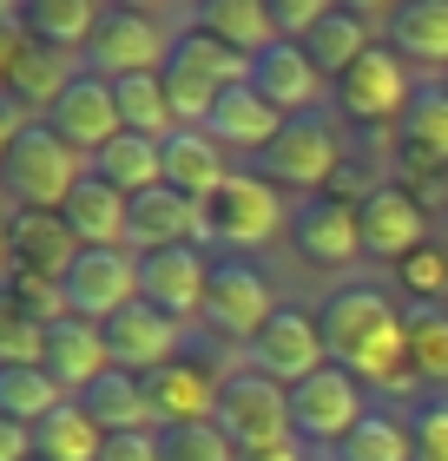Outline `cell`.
I'll list each match as a JSON object with an SVG mask.
<instances>
[{
	"instance_id": "1",
	"label": "cell",
	"mask_w": 448,
	"mask_h": 461,
	"mask_svg": "<svg viewBox=\"0 0 448 461\" xmlns=\"http://www.w3.org/2000/svg\"><path fill=\"white\" fill-rule=\"evenodd\" d=\"M324 349L336 369H350L362 389H382V395H402L416 389V369H409V330H402V303L389 297L382 284H343L330 290L324 310Z\"/></svg>"
},
{
	"instance_id": "2",
	"label": "cell",
	"mask_w": 448,
	"mask_h": 461,
	"mask_svg": "<svg viewBox=\"0 0 448 461\" xmlns=\"http://www.w3.org/2000/svg\"><path fill=\"white\" fill-rule=\"evenodd\" d=\"M87 172H93V158L73 152L47 119H33L27 132H20L14 158L0 165V192H7L20 212H67V198L79 192Z\"/></svg>"
},
{
	"instance_id": "3",
	"label": "cell",
	"mask_w": 448,
	"mask_h": 461,
	"mask_svg": "<svg viewBox=\"0 0 448 461\" xmlns=\"http://www.w3.org/2000/svg\"><path fill=\"white\" fill-rule=\"evenodd\" d=\"M244 79H251V59L244 53H231L224 40H211L198 27H178L172 59H165V99H172V119L178 125H205L211 106H218L231 86H244Z\"/></svg>"
},
{
	"instance_id": "4",
	"label": "cell",
	"mask_w": 448,
	"mask_h": 461,
	"mask_svg": "<svg viewBox=\"0 0 448 461\" xmlns=\"http://www.w3.org/2000/svg\"><path fill=\"white\" fill-rule=\"evenodd\" d=\"M205 230H211V250L244 258V250H264L290 230V204L264 172H231L224 192L205 204Z\"/></svg>"
},
{
	"instance_id": "5",
	"label": "cell",
	"mask_w": 448,
	"mask_h": 461,
	"mask_svg": "<svg viewBox=\"0 0 448 461\" xmlns=\"http://www.w3.org/2000/svg\"><path fill=\"white\" fill-rule=\"evenodd\" d=\"M172 40H178V27H165L159 14H145V7H105L99 27H93V40H87V53H79V67L99 73V79L165 73Z\"/></svg>"
},
{
	"instance_id": "6",
	"label": "cell",
	"mask_w": 448,
	"mask_h": 461,
	"mask_svg": "<svg viewBox=\"0 0 448 461\" xmlns=\"http://www.w3.org/2000/svg\"><path fill=\"white\" fill-rule=\"evenodd\" d=\"M211 422H218V435H224L238 455H264V448H277V442H290V389L244 363V369L224 375L218 415H211Z\"/></svg>"
},
{
	"instance_id": "7",
	"label": "cell",
	"mask_w": 448,
	"mask_h": 461,
	"mask_svg": "<svg viewBox=\"0 0 448 461\" xmlns=\"http://www.w3.org/2000/svg\"><path fill=\"white\" fill-rule=\"evenodd\" d=\"M258 172L277 185V192H304V198H324L336 178H343V139L324 113H304V119H284L277 145L258 158Z\"/></svg>"
},
{
	"instance_id": "8",
	"label": "cell",
	"mask_w": 448,
	"mask_h": 461,
	"mask_svg": "<svg viewBox=\"0 0 448 461\" xmlns=\"http://www.w3.org/2000/svg\"><path fill=\"white\" fill-rule=\"evenodd\" d=\"M362 415H370V389H362L350 369H336V363L316 369L310 383L290 389V435H297L310 455H316V448L336 455V448L350 442V429L362 422Z\"/></svg>"
},
{
	"instance_id": "9",
	"label": "cell",
	"mask_w": 448,
	"mask_h": 461,
	"mask_svg": "<svg viewBox=\"0 0 448 461\" xmlns=\"http://www.w3.org/2000/svg\"><path fill=\"white\" fill-rule=\"evenodd\" d=\"M416 93H422L416 73L402 67V53L389 40H376V47L336 79V106H343L350 125H402V113L416 106Z\"/></svg>"
},
{
	"instance_id": "10",
	"label": "cell",
	"mask_w": 448,
	"mask_h": 461,
	"mask_svg": "<svg viewBox=\"0 0 448 461\" xmlns=\"http://www.w3.org/2000/svg\"><path fill=\"white\" fill-rule=\"evenodd\" d=\"M277 317V290L258 264L244 258H218L211 264V290H205V330L224 343H258V330Z\"/></svg>"
},
{
	"instance_id": "11",
	"label": "cell",
	"mask_w": 448,
	"mask_h": 461,
	"mask_svg": "<svg viewBox=\"0 0 448 461\" xmlns=\"http://www.w3.org/2000/svg\"><path fill=\"white\" fill-rule=\"evenodd\" d=\"M244 363L258 369V375H270V383H284V389L310 383L316 369H330V349H324V323H316V310L277 303V317L258 330V343L244 349Z\"/></svg>"
},
{
	"instance_id": "12",
	"label": "cell",
	"mask_w": 448,
	"mask_h": 461,
	"mask_svg": "<svg viewBox=\"0 0 448 461\" xmlns=\"http://www.w3.org/2000/svg\"><path fill=\"white\" fill-rule=\"evenodd\" d=\"M356 224H362V258H376V264H409L416 250L429 244V212H422V198L402 192V185L362 192Z\"/></svg>"
},
{
	"instance_id": "13",
	"label": "cell",
	"mask_w": 448,
	"mask_h": 461,
	"mask_svg": "<svg viewBox=\"0 0 448 461\" xmlns=\"http://www.w3.org/2000/svg\"><path fill=\"white\" fill-rule=\"evenodd\" d=\"M67 317L79 323H113L119 310L139 303V258L133 250H79V264L67 270Z\"/></svg>"
},
{
	"instance_id": "14",
	"label": "cell",
	"mask_w": 448,
	"mask_h": 461,
	"mask_svg": "<svg viewBox=\"0 0 448 461\" xmlns=\"http://www.w3.org/2000/svg\"><path fill=\"white\" fill-rule=\"evenodd\" d=\"M211 250L198 244H178V250H152L139 258V303H152L159 317H172L178 330L205 310V290H211Z\"/></svg>"
},
{
	"instance_id": "15",
	"label": "cell",
	"mask_w": 448,
	"mask_h": 461,
	"mask_svg": "<svg viewBox=\"0 0 448 461\" xmlns=\"http://www.w3.org/2000/svg\"><path fill=\"white\" fill-rule=\"evenodd\" d=\"M290 244H297V258L316 264V270H350L362 258V224H356V204L343 198H304V204H290Z\"/></svg>"
},
{
	"instance_id": "16",
	"label": "cell",
	"mask_w": 448,
	"mask_h": 461,
	"mask_svg": "<svg viewBox=\"0 0 448 461\" xmlns=\"http://www.w3.org/2000/svg\"><path fill=\"white\" fill-rule=\"evenodd\" d=\"M178 244L211 250L205 204L178 198L172 185H152V192H139V198H133V224H125V250H133V258H152V250H178Z\"/></svg>"
},
{
	"instance_id": "17",
	"label": "cell",
	"mask_w": 448,
	"mask_h": 461,
	"mask_svg": "<svg viewBox=\"0 0 448 461\" xmlns=\"http://www.w3.org/2000/svg\"><path fill=\"white\" fill-rule=\"evenodd\" d=\"M47 125L59 139L73 145V152H87L99 158L105 145H113L125 132V119H119V93H113V79H99V73H79L67 93H59V106L47 113Z\"/></svg>"
},
{
	"instance_id": "18",
	"label": "cell",
	"mask_w": 448,
	"mask_h": 461,
	"mask_svg": "<svg viewBox=\"0 0 448 461\" xmlns=\"http://www.w3.org/2000/svg\"><path fill=\"white\" fill-rule=\"evenodd\" d=\"M218 389H224V375L211 369L205 356H178V363H165V369L145 375V395H152L159 429L211 422V415H218Z\"/></svg>"
},
{
	"instance_id": "19",
	"label": "cell",
	"mask_w": 448,
	"mask_h": 461,
	"mask_svg": "<svg viewBox=\"0 0 448 461\" xmlns=\"http://www.w3.org/2000/svg\"><path fill=\"white\" fill-rule=\"evenodd\" d=\"M99 337H105L113 369H125V375H152V369H165V363H178V323L159 317L152 303L119 310L113 323H99Z\"/></svg>"
},
{
	"instance_id": "20",
	"label": "cell",
	"mask_w": 448,
	"mask_h": 461,
	"mask_svg": "<svg viewBox=\"0 0 448 461\" xmlns=\"http://www.w3.org/2000/svg\"><path fill=\"white\" fill-rule=\"evenodd\" d=\"M231 172H238V165H231V152L205 132V125H178V132L165 139V185H172L178 198L211 204V198L224 192Z\"/></svg>"
},
{
	"instance_id": "21",
	"label": "cell",
	"mask_w": 448,
	"mask_h": 461,
	"mask_svg": "<svg viewBox=\"0 0 448 461\" xmlns=\"http://www.w3.org/2000/svg\"><path fill=\"white\" fill-rule=\"evenodd\" d=\"M251 86H258V99H264V106H277L284 119H304V113H316V99H324V73L310 67L304 47L277 40L270 53L251 59Z\"/></svg>"
},
{
	"instance_id": "22",
	"label": "cell",
	"mask_w": 448,
	"mask_h": 461,
	"mask_svg": "<svg viewBox=\"0 0 448 461\" xmlns=\"http://www.w3.org/2000/svg\"><path fill=\"white\" fill-rule=\"evenodd\" d=\"M79 73H87L79 53H53V47H40V40L20 33V53H14V73H7V99L27 119H47L59 106V93H67Z\"/></svg>"
},
{
	"instance_id": "23",
	"label": "cell",
	"mask_w": 448,
	"mask_h": 461,
	"mask_svg": "<svg viewBox=\"0 0 448 461\" xmlns=\"http://www.w3.org/2000/svg\"><path fill=\"white\" fill-rule=\"evenodd\" d=\"M40 369L53 375L59 389L73 395H87L105 369H113V356H105V337H99V323H79V317H59L53 330H47V356H40Z\"/></svg>"
},
{
	"instance_id": "24",
	"label": "cell",
	"mask_w": 448,
	"mask_h": 461,
	"mask_svg": "<svg viewBox=\"0 0 448 461\" xmlns=\"http://www.w3.org/2000/svg\"><path fill=\"white\" fill-rule=\"evenodd\" d=\"M7 238H14V270H40V277H59L79 264V238L59 212H7Z\"/></svg>"
},
{
	"instance_id": "25",
	"label": "cell",
	"mask_w": 448,
	"mask_h": 461,
	"mask_svg": "<svg viewBox=\"0 0 448 461\" xmlns=\"http://www.w3.org/2000/svg\"><path fill=\"white\" fill-rule=\"evenodd\" d=\"M205 132L224 145V152H251V158H264L270 145H277V132H284V113L277 106H264L258 99V86H231L218 106H211V119H205Z\"/></svg>"
},
{
	"instance_id": "26",
	"label": "cell",
	"mask_w": 448,
	"mask_h": 461,
	"mask_svg": "<svg viewBox=\"0 0 448 461\" xmlns=\"http://www.w3.org/2000/svg\"><path fill=\"white\" fill-rule=\"evenodd\" d=\"M73 224V238L79 250H125V224H133V198L113 192L105 178H79V192L67 198V212H59Z\"/></svg>"
},
{
	"instance_id": "27",
	"label": "cell",
	"mask_w": 448,
	"mask_h": 461,
	"mask_svg": "<svg viewBox=\"0 0 448 461\" xmlns=\"http://www.w3.org/2000/svg\"><path fill=\"white\" fill-rule=\"evenodd\" d=\"M382 27L409 73H448V0H409Z\"/></svg>"
},
{
	"instance_id": "28",
	"label": "cell",
	"mask_w": 448,
	"mask_h": 461,
	"mask_svg": "<svg viewBox=\"0 0 448 461\" xmlns=\"http://www.w3.org/2000/svg\"><path fill=\"white\" fill-rule=\"evenodd\" d=\"M79 409H87L105 435H159V415H152V395H145V375L105 369L99 383L79 395Z\"/></svg>"
},
{
	"instance_id": "29",
	"label": "cell",
	"mask_w": 448,
	"mask_h": 461,
	"mask_svg": "<svg viewBox=\"0 0 448 461\" xmlns=\"http://www.w3.org/2000/svg\"><path fill=\"white\" fill-rule=\"evenodd\" d=\"M370 47H376V14H362V7H330V14H324V27L304 40L310 67L324 73V79H343Z\"/></svg>"
},
{
	"instance_id": "30",
	"label": "cell",
	"mask_w": 448,
	"mask_h": 461,
	"mask_svg": "<svg viewBox=\"0 0 448 461\" xmlns=\"http://www.w3.org/2000/svg\"><path fill=\"white\" fill-rule=\"evenodd\" d=\"M191 27L211 33V40H224L231 53H244V59H258L277 47V20H270V0H211V7L191 14Z\"/></svg>"
},
{
	"instance_id": "31",
	"label": "cell",
	"mask_w": 448,
	"mask_h": 461,
	"mask_svg": "<svg viewBox=\"0 0 448 461\" xmlns=\"http://www.w3.org/2000/svg\"><path fill=\"white\" fill-rule=\"evenodd\" d=\"M99 14L105 7H93V0H20V33L53 53H87Z\"/></svg>"
},
{
	"instance_id": "32",
	"label": "cell",
	"mask_w": 448,
	"mask_h": 461,
	"mask_svg": "<svg viewBox=\"0 0 448 461\" xmlns=\"http://www.w3.org/2000/svg\"><path fill=\"white\" fill-rule=\"evenodd\" d=\"M93 178H105L125 198H139V192H152V185H165V145L159 139H139V132H119L93 158Z\"/></svg>"
},
{
	"instance_id": "33",
	"label": "cell",
	"mask_w": 448,
	"mask_h": 461,
	"mask_svg": "<svg viewBox=\"0 0 448 461\" xmlns=\"http://www.w3.org/2000/svg\"><path fill=\"white\" fill-rule=\"evenodd\" d=\"M402 330H409L416 383L448 395V303H402Z\"/></svg>"
},
{
	"instance_id": "34",
	"label": "cell",
	"mask_w": 448,
	"mask_h": 461,
	"mask_svg": "<svg viewBox=\"0 0 448 461\" xmlns=\"http://www.w3.org/2000/svg\"><path fill=\"white\" fill-rule=\"evenodd\" d=\"M336 461H416V422L402 409H376L350 429V442L336 448Z\"/></svg>"
},
{
	"instance_id": "35",
	"label": "cell",
	"mask_w": 448,
	"mask_h": 461,
	"mask_svg": "<svg viewBox=\"0 0 448 461\" xmlns=\"http://www.w3.org/2000/svg\"><path fill=\"white\" fill-rule=\"evenodd\" d=\"M33 455L40 461H99L105 455V429L79 402H59L47 422L33 429Z\"/></svg>"
},
{
	"instance_id": "36",
	"label": "cell",
	"mask_w": 448,
	"mask_h": 461,
	"mask_svg": "<svg viewBox=\"0 0 448 461\" xmlns=\"http://www.w3.org/2000/svg\"><path fill=\"white\" fill-rule=\"evenodd\" d=\"M402 158L409 165H448V86H422L402 113Z\"/></svg>"
},
{
	"instance_id": "37",
	"label": "cell",
	"mask_w": 448,
	"mask_h": 461,
	"mask_svg": "<svg viewBox=\"0 0 448 461\" xmlns=\"http://www.w3.org/2000/svg\"><path fill=\"white\" fill-rule=\"evenodd\" d=\"M113 93H119V119H125V132H139V139H159V145L178 132V119H172V99H165V73L113 79Z\"/></svg>"
},
{
	"instance_id": "38",
	"label": "cell",
	"mask_w": 448,
	"mask_h": 461,
	"mask_svg": "<svg viewBox=\"0 0 448 461\" xmlns=\"http://www.w3.org/2000/svg\"><path fill=\"white\" fill-rule=\"evenodd\" d=\"M59 402H73L67 389L53 383L47 369H0V415H7V422H20V429H40L47 422V415L59 409Z\"/></svg>"
},
{
	"instance_id": "39",
	"label": "cell",
	"mask_w": 448,
	"mask_h": 461,
	"mask_svg": "<svg viewBox=\"0 0 448 461\" xmlns=\"http://www.w3.org/2000/svg\"><path fill=\"white\" fill-rule=\"evenodd\" d=\"M47 356V323L27 317L7 290H0V369H33Z\"/></svg>"
},
{
	"instance_id": "40",
	"label": "cell",
	"mask_w": 448,
	"mask_h": 461,
	"mask_svg": "<svg viewBox=\"0 0 448 461\" xmlns=\"http://www.w3.org/2000/svg\"><path fill=\"white\" fill-rule=\"evenodd\" d=\"M159 455L165 461H244L238 448L218 435V422H191V429H159Z\"/></svg>"
},
{
	"instance_id": "41",
	"label": "cell",
	"mask_w": 448,
	"mask_h": 461,
	"mask_svg": "<svg viewBox=\"0 0 448 461\" xmlns=\"http://www.w3.org/2000/svg\"><path fill=\"white\" fill-rule=\"evenodd\" d=\"M7 297L27 310V317H40L47 330L67 317V290H59V277H40V270H14V277H7Z\"/></svg>"
},
{
	"instance_id": "42",
	"label": "cell",
	"mask_w": 448,
	"mask_h": 461,
	"mask_svg": "<svg viewBox=\"0 0 448 461\" xmlns=\"http://www.w3.org/2000/svg\"><path fill=\"white\" fill-rule=\"evenodd\" d=\"M396 277H402V290H409V303H442L448 297V250L422 244L409 264H396Z\"/></svg>"
},
{
	"instance_id": "43",
	"label": "cell",
	"mask_w": 448,
	"mask_h": 461,
	"mask_svg": "<svg viewBox=\"0 0 448 461\" xmlns=\"http://www.w3.org/2000/svg\"><path fill=\"white\" fill-rule=\"evenodd\" d=\"M336 0H270V20H277V40H290V47H304V40L324 27V14Z\"/></svg>"
},
{
	"instance_id": "44",
	"label": "cell",
	"mask_w": 448,
	"mask_h": 461,
	"mask_svg": "<svg viewBox=\"0 0 448 461\" xmlns=\"http://www.w3.org/2000/svg\"><path fill=\"white\" fill-rule=\"evenodd\" d=\"M409 422H416V461H448V395L422 402Z\"/></svg>"
},
{
	"instance_id": "45",
	"label": "cell",
	"mask_w": 448,
	"mask_h": 461,
	"mask_svg": "<svg viewBox=\"0 0 448 461\" xmlns=\"http://www.w3.org/2000/svg\"><path fill=\"white\" fill-rule=\"evenodd\" d=\"M99 461H165V455H159V435H105Z\"/></svg>"
},
{
	"instance_id": "46",
	"label": "cell",
	"mask_w": 448,
	"mask_h": 461,
	"mask_svg": "<svg viewBox=\"0 0 448 461\" xmlns=\"http://www.w3.org/2000/svg\"><path fill=\"white\" fill-rule=\"evenodd\" d=\"M0 461H40L33 455V429H20V422L0 415Z\"/></svg>"
},
{
	"instance_id": "47",
	"label": "cell",
	"mask_w": 448,
	"mask_h": 461,
	"mask_svg": "<svg viewBox=\"0 0 448 461\" xmlns=\"http://www.w3.org/2000/svg\"><path fill=\"white\" fill-rule=\"evenodd\" d=\"M27 125H33V119H27V113H20V106H14V99H0V165H7V158H14V145H20V132H27Z\"/></svg>"
},
{
	"instance_id": "48",
	"label": "cell",
	"mask_w": 448,
	"mask_h": 461,
	"mask_svg": "<svg viewBox=\"0 0 448 461\" xmlns=\"http://www.w3.org/2000/svg\"><path fill=\"white\" fill-rule=\"evenodd\" d=\"M14 53H20V20L0 33V99H7V73H14Z\"/></svg>"
},
{
	"instance_id": "49",
	"label": "cell",
	"mask_w": 448,
	"mask_h": 461,
	"mask_svg": "<svg viewBox=\"0 0 448 461\" xmlns=\"http://www.w3.org/2000/svg\"><path fill=\"white\" fill-rule=\"evenodd\" d=\"M244 461H316V455L290 435V442H277V448H264V455H244Z\"/></svg>"
},
{
	"instance_id": "50",
	"label": "cell",
	"mask_w": 448,
	"mask_h": 461,
	"mask_svg": "<svg viewBox=\"0 0 448 461\" xmlns=\"http://www.w3.org/2000/svg\"><path fill=\"white\" fill-rule=\"evenodd\" d=\"M14 277V238H7V212H0V290Z\"/></svg>"
},
{
	"instance_id": "51",
	"label": "cell",
	"mask_w": 448,
	"mask_h": 461,
	"mask_svg": "<svg viewBox=\"0 0 448 461\" xmlns=\"http://www.w3.org/2000/svg\"><path fill=\"white\" fill-rule=\"evenodd\" d=\"M14 20H20V7H7V0H0V33H7Z\"/></svg>"
}]
</instances>
